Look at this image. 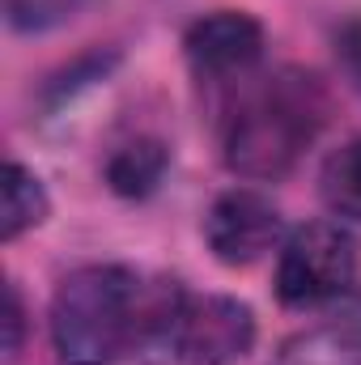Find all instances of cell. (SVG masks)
<instances>
[{
	"instance_id": "ba28073f",
	"label": "cell",
	"mask_w": 361,
	"mask_h": 365,
	"mask_svg": "<svg viewBox=\"0 0 361 365\" xmlns=\"http://www.w3.org/2000/svg\"><path fill=\"white\" fill-rule=\"evenodd\" d=\"M51 212V200L43 191V182L34 179L21 162H9L4 166V182H0V238L13 242L21 238L26 230L43 225Z\"/></svg>"
},
{
	"instance_id": "8992f818",
	"label": "cell",
	"mask_w": 361,
	"mask_h": 365,
	"mask_svg": "<svg viewBox=\"0 0 361 365\" xmlns=\"http://www.w3.org/2000/svg\"><path fill=\"white\" fill-rule=\"evenodd\" d=\"M183 47H187V60H191L195 77L230 81V77H243V73H251L260 64V56H264V26L251 13L221 9V13L200 17L187 30Z\"/></svg>"
},
{
	"instance_id": "4fadbf2b",
	"label": "cell",
	"mask_w": 361,
	"mask_h": 365,
	"mask_svg": "<svg viewBox=\"0 0 361 365\" xmlns=\"http://www.w3.org/2000/svg\"><path fill=\"white\" fill-rule=\"evenodd\" d=\"M21 336H26V306L17 284H4V357L9 361L21 353Z\"/></svg>"
},
{
	"instance_id": "7a4b0ae2",
	"label": "cell",
	"mask_w": 361,
	"mask_h": 365,
	"mask_svg": "<svg viewBox=\"0 0 361 365\" xmlns=\"http://www.w3.org/2000/svg\"><path fill=\"white\" fill-rule=\"evenodd\" d=\"M327 119V93L310 73H276L247 90L225 119V166L243 179H285Z\"/></svg>"
},
{
	"instance_id": "277c9868",
	"label": "cell",
	"mask_w": 361,
	"mask_h": 365,
	"mask_svg": "<svg viewBox=\"0 0 361 365\" xmlns=\"http://www.w3.org/2000/svg\"><path fill=\"white\" fill-rule=\"evenodd\" d=\"M255 344V314L238 297H187L175 327V357L183 365H238Z\"/></svg>"
},
{
	"instance_id": "5b68a950",
	"label": "cell",
	"mask_w": 361,
	"mask_h": 365,
	"mask_svg": "<svg viewBox=\"0 0 361 365\" xmlns=\"http://www.w3.org/2000/svg\"><path fill=\"white\" fill-rule=\"evenodd\" d=\"M204 238H208V251L225 268H247V264L264 259L276 247V238H280V212L260 191L234 187V191H225V195L213 200V208L204 217Z\"/></svg>"
},
{
	"instance_id": "52a82bcc",
	"label": "cell",
	"mask_w": 361,
	"mask_h": 365,
	"mask_svg": "<svg viewBox=\"0 0 361 365\" xmlns=\"http://www.w3.org/2000/svg\"><path fill=\"white\" fill-rule=\"evenodd\" d=\"M276 365H361V293H345L327 323L289 336Z\"/></svg>"
},
{
	"instance_id": "7c38bea8",
	"label": "cell",
	"mask_w": 361,
	"mask_h": 365,
	"mask_svg": "<svg viewBox=\"0 0 361 365\" xmlns=\"http://www.w3.org/2000/svg\"><path fill=\"white\" fill-rule=\"evenodd\" d=\"M336 64H340V73L349 77V86L361 93V17L345 21V26L336 30Z\"/></svg>"
},
{
	"instance_id": "8fae6325",
	"label": "cell",
	"mask_w": 361,
	"mask_h": 365,
	"mask_svg": "<svg viewBox=\"0 0 361 365\" xmlns=\"http://www.w3.org/2000/svg\"><path fill=\"white\" fill-rule=\"evenodd\" d=\"M86 9L90 0H4V21L21 34H43V30L73 21Z\"/></svg>"
},
{
	"instance_id": "30bf717a",
	"label": "cell",
	"mask_w": 361,
	"mask_h": 365,
	"mask_svg": "<svg viewBox=\"0 0 361 365\" xmlns=\"http://www.w3.org/2000/svg\"><path fill=\"white\" fill-rule=\"evenodd\" d=\"M319 191L336 217L361 221V136L327 153V162L319 170Z\"/></svg>"
},
{
	"instance_id": "9c48e42d",
	"label": "cell",
	"mask_w": 361,
	"mask_h": 365,
	"mask_svg": "<svg viewBox=\"0 0 361 365\" xmlns=\"http://www.w3.org/2000/svg\"><path fill=\"white\" fill-rule=\"evenodd\" d=\"M166 166H171V153H166L162 140H132L106 162V182H111V191H119L128 200H141L162 182Z\"/></svg>"
},
{
	"instance_id": "3957f363",
	"label": "cell",
	"mask_w": 361,
	"mask_h": 365,
	"mask_svg": "<svg viewBox=\"0 0 361 365\" xmlns=\"http://www.w3.org/2000/svg\"><path fill=\"white\" fill-rule=\"evenodd\" d=\"M357 272V242L336 221H306L289 234L276 264V297L293 310L323 306L349 293Z\"/></svg>"
},
{
	"instance_id": "6da1fadb",
	"label": "cell",
	"mask_w": 361,
	"mask_h": 365,
	"mask_svg": "<svg viewBox=\"0 0 361 365\" xmlns=\"http://www.w3.org/2000/svg\"><path fill=\"white\" fill-rule=\"evenodd\" d=\"M175 280H141L119 264H90L60 280L51 297V340L64 365H111L132 349L171 344L183 314Z\"/></svg>"
}]
</instances>
